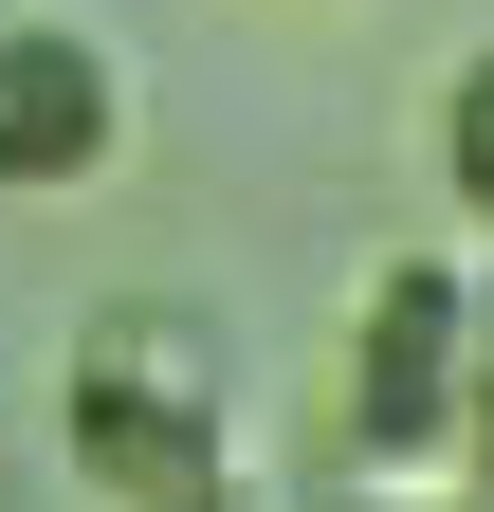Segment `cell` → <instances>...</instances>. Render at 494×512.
I'll return each instance as SVG.
<instances>
[{"instance_id": "obj_1", "label": "cell", "mask_w": 494, "mask_h": 512, "mask_svg": "<svg viewBox=\"0 0 494 512\" xmlns=\"http://www.w3.org/2000/svg\"><path fill=\"white\" fill-rule=\"evenodd\" d=\"M55 439H74V476H92L110 512H238L220 366H202V330H183V311H110V330L74 348Z\"/></svg>"}, {"instance_id": "obj_2", "label": "cell", "mask_w": 494, "mask_h": 512, "mask_svg": "<svg viewBox=\"0 0 494 512\" xmlns=\"http://www.w3.org/2000/svg\"><path fill=\"white\" fill-rule=\"evenodd\" d=\"M348 458L385 476V494L476 476V275H458V256H385V275H366V330H348Z\"/></svg>"}, {"instance_id": "obj_3", "label": "cell", "mask_w": 494, "mask_h": 512, "mask_svg": "<svg viewBox=\"0 0 494 512\" xmlns=\"http://www.w3.org/2000/svg\"><path fill=\"white\" fill-rule=\"evenodd\" d=\"M129 147V74L92 19H0V202H92Z\"/></svg>"}, {"instance_id": "obj_4", "label": "cell", "mask_w": 494, "mask_h": 512, "mask_svg": "<svg viewBox=\"0 0 494 512\" xmlns=\"http://www.w3.org/2000/svg\"><path fill=\"white\" fill-rule=\"evenodd\" d=\"M440 202L494 238V37L458 55V92H440Z\"/></svg>"}, {"instance_id": "obj_5", "label": "cell", "mask_w": 494, "mask_h": 512, "mask_svg": "<svg viewBox=\"0 0 494 512\" xmlns=\"http://www.w3.org/2000/svg\"><path fill=\"white\" fill-rule=\"evenodd\" d=\"M476 458H494V275H476Z\"/></svg>"}]
</instances>
